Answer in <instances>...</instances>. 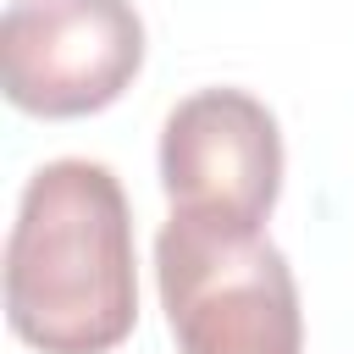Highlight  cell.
I'll return each instance as SVG.
<instances>
[{
    "mask_svg": "<svg viewBox=\"0 0 354 354\" xmlns=\"http://www.w3.org/2000/svg\"><path fill=\"white\" fill-rule=\"evenodd\" d=\"M138 321L133 205L105 160H44L6 238V326L39 354H111Z\"/></svg>",
    "mask_w": 354,
    "mask_h": 354,
    "instance_id": "6da1fadb",
    "label": "cell"
},
{
    "mask_svg": "<svg viewBox=\"0 0 354 354\" xmlns=\"http://www.w3.org/2000/svg\"><path fill=\"white\" fill-rule=\"evenodd\" d=\"M155 288L177 354H299L304 310L266 227L177 210L155 232Z\"/></svg>",
    "mask_w": 354,
    "mask_h": 354,
    "instance_id": "7a4b0ae2",
    "label": "cell"
},
{
    "mask_svg": "<svg viewBox=\"0 0 354 354\" xmlns=\"http://www.w3.org/2000/svg\"><path fill=\"white\" fill-rule=\"evenodd\" d=\"M144 66L133 0H11L0 17V88L22 116L77 122L116 105Z\"/></svg>",
    "mask_w": 354,
    "mask_h": 354,
    "instance_id": "3957f363",
    "label": "cell"
},
{
    "mask_svg": "<svg viewBox=\"0 0 354 354\" xmlns=\"http://www.w3.org/2000/svg\"><path fill=\"white\" fill-rule=\"evenodd\" d=\"M160 188L177 210L266 227L282 194V127L249 88H194L160 127Z\"/></svg>",
    "mask_w": 354,
    "mask_h": 354,
    "instance_id": "277c9868",
    "label": "cell"
}]
</instances>
